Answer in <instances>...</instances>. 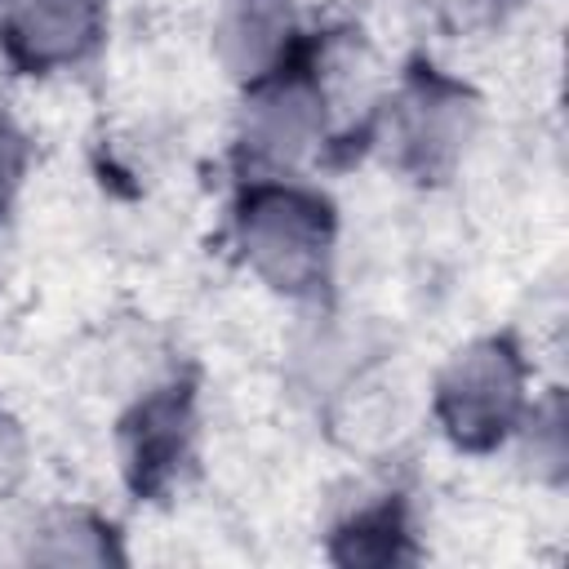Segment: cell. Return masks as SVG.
I'll use <instances>...</instances> for the list:
<instances>
[{"label": "cell", "instance_id": "3957f363", "mask_svg": "<svg viewBox=\"0 0 569 569\" xmlns=\"http://www.w3.org/2000/svg\"><path fill=\"white\" fill-rule=\"evenodd\" d=\"M320 129V98L302 84H280L253 102L249 142L271 160H298Z\"/></svg>", "mask_w": 569, "mask_h": 569}, {"label": "cell", "instance_id": "277c9868", "mask_svg": "<svg viewBox=\"0 0 569 569\" xmlns=\"http://www.w3.org/2000/svg\"><path fill=\"white\" fill-rule=\"evenodd\" d=\"M98 4L93 0H18L13 9V40L31 58H71L93 36Z\"/></svg>", "mask_w": 569, "mask_h": 569}, {"label": "cell", "instance_id": "8992f818", "mask_svg": "<svg viewBox=\"0 0 569 569\" xmlns=\"http://www.w3.org/2000/svg\"><path fill=\"white\" fill-rule=\"evenodd\" d=\"M18 467V453H13V440H9V431H0V485H4V476Z\"/></svg>", "mask_w": 569, "mask_h": 569}, {"label": "cell", "instance_id": "7a4b0ae2", "mask_svg": "<svg viewBox=\"0 0 569 569\" xmlns=\"http://www.w3.org/2000/svg\"><path fill=\"white\" fill-rule=\"evenodd\" d=\"M516 365L502 347H476L467 351L453 373L445 378V413L458 436H489L502 431V422L516 409Z\"/></svg>", "mask_w": 569, "mask_h": 569}, {"label": "cell", "instance_id": "52a82bcc", "mask_svg": "<svg viewBox=\"0 0 569 569\" xmlns=\"http://www.w3.org/2000/svg\"><path fill=\"white\" fill-rule=\"evenodd\" d=\"M9 173H13V138L0 129V182H9Z\"/></svg>", "mask_w": 569, "mask_h": 569}, {"label": "cell", "instance_id": "6da1fadb", "mask_svg": "<svg viewBox=\"0 0 569 569\" xmlns=\"http://www.w3.org/2000/svg\"><path fill=\"white\" fill-rule=\"evenodd\" d=\"M325 209L293 191L258 196L244 209V253L280 289H307L325 271Z\"/></svg>", "mask_w": 569, "mask_h": 569}, {"label": "cell", "instance_id": "5b68a950", "mask_svg": "<svg viewBox=\"0 0 569 569\" xmlns=\"http://www.w3.org/2000/svg\"><path fill=\"white\" fill-rule=\"evenodd\" d=\"M289 40V4L284 0H231L222 13V53L240 76H258L276 62Z\"/></svg>", "mask_w": 569, "mask_h": 569}]
</instances>
